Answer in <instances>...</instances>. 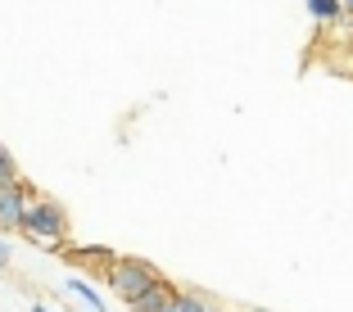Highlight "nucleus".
Returning <instances> with one entry per match:
<instances>
[{
	"label": "nucleus",
	"mask_w": 353,
	"mask_h": 312,
	"mask_svg": "<svg viewBox=\"0 0 353 312\" xmlns=\"http://www.w3.org/2000/svg\"><path fill=\"white\" fill-rule=\"evenodd\" d=\"M19 231H23V236H32V240H41V245H54V240L68 231V222H63V208L54 204V199H32L28 195Z\"/></svg>",
	"instance_id": "obj_1"
},
{
	"label": "nucleus",
	"mask_w": 353,
	"mask_h": 312,
	"mask_svg": "<svg viewBox=\"0 0 353 312\" xmlns=\"http://www.w3.org/2000/svg\"><path fill=\"white\" fill-rule=\"evenodd\" d=\"M5 181H19V163H14V154L5 145H0V186Z\"/></svg>",
	"instance_id": "obj_7"
},
{
	"label": "nucleus",
	"mask_w": 353,
	"mask_h": 312,
	"mask_svg": "<svg viewBox=\"0 0 353 312\" xmlns=\"http://www.w3.org/2000/svg\"><path fill=\"white\" fill-rule=\"evenodd\" d=\"M312 10V19H322V23H331V19H340V0H303Z\"/></svg>",
	"instance_id": "obj_6"
},
{
	"label": "nucleus",
	"mask_w": 353,
	"mask_h": 312,
	"mask_svg": "<svg viewBox=\"0 0 353 312\" xmlns=\"http://www.w3.org/2000/svg\"><path fill=\"white\" fill-rule=\"evenodd\" d=\"M68 290H73V294H77V299H82V303H86L91 312H104V299H100V294H95V290H91L86 281H68Z\"/></svg>",
	"instance_id": "obj_5"
},
{
	"label": "nucleus",
	"mask_w": 353,
	"mask_h": 312,
	"mask_svg": "<svg viewBox=\"0 0 353 312\" xmlns=\"http://www.w3.org/2000/svg\"><path fill=\"white\" fill-rule=\"evenodd\" d=\"M32 312H50V308H32Z\"/></svg>",
	"instance_id": "obj_10"
},
{
	"label": "nucleus",
	"mask_w": 353,
	"mask_h": 312,
	"mask_svg": "<svg viewBox=\"0 0 353 312\" xmlns=\"http://www.w3.org/2000/svg\"><path fill=\"white\" fill-rule=\"evenodd\" d=\"M23 204H28V186H23V177L5 181V186H0V231H19Z\"/></svg>",
	"instance_id": "obj_3"
},
{
	"label": "nucleus",
	"mask_w": 353,
	"mask_h": 312,
	"mask_svg": "<svg viewBox=\"0 0 353 312\" xmlns=\"http://www.w3.org/2000/svg\"><path fill=\"white\" fill-rule=\"evenodd\" d=\"M10 267V245H5V240H0V271Z\"/></svg>",
	"instance_id": "obj_9"
},
{
	"label": "nucleus",
	"mask_w": 353,
	"mask_h": 312,
	"mask_svg": "<svg viewBox=\"0 0 353 312\" xmlns=\"http://www.w3.org/2000/svg\"><path fill=\"white\" fill-rule=\"evenodd\" d=\"M163 312H208V308H204L199 299H172V303H168Z\"/></svg>",
	"instance_id": "obj_8"
},
{
	"label": "nucleus",
	"mask_w": 353,
	"mask_h": 312,
	"mask_svg": "<svg viewBox=\"0 0 353 312\" xmlns=\"http://www.w3.org/2000/svg\"><path fill=\"white\" fill-rule=\"evenodd\" d=\"M349 5H353V0H349Z\"/></svg>",
	"instance_id": "obj_11"
},
{
	"label": "nucleus",
	"mask_w": 353,
	"mask_h": 312,
	"mask_svg": "<svg viewBox=\"0 0 353 312\" xmlns=\"http://www.w3.org/2000/svg\"><path fill=\"white\" fill-rule=\"evenodd\" d=\"M172 299H176V294L168 290L163 281H154V285H150L145 294H141V299H132V308H136V312H163V308H168Z\"/></svg>",
	"instance_id": "obj_4"
},
{
	"label": "nucleus",
	"mask_w": 353,
	"mask_h": 312,
	"mask_svg": "<svg viewBox=\"0 0 353 312\" xmlns=\"http://www.w3.org/2000/svg\"><path fill=\"white\" fill-rule=\"evenodd\" d=\"M154 281H159V276L145 267V262H136V258L114 262V271H109V285H114V294H118V299H127V303L141 299V294H145Z\"/></svg>",
	"instance_id": "obj_2"
}]
</instances>
